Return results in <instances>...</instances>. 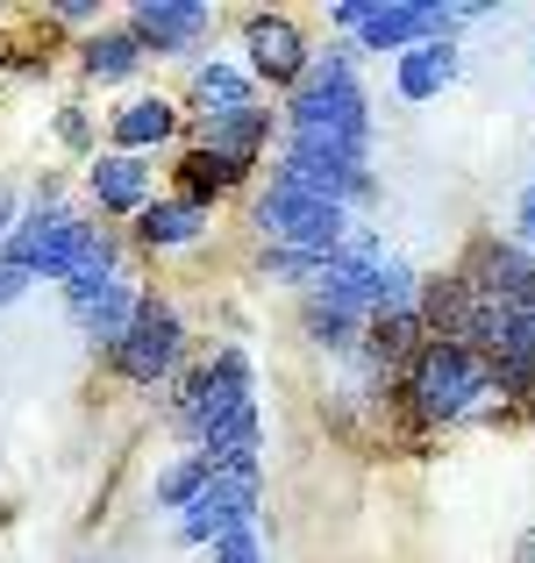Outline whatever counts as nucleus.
<instances>
[{"label": "nucleus", "instance_id": "nucleus-1", "mask_svg": "<svg viewBox=\"0 0 535 563\" xmlns=\"http://www.w3.org/2000/svg\"><path fill=\"white\" fill-rule=\"evenodd\" d=\"M286 129L293 136H336V143L371 151V100L350 71V51H321L315 65H307V79L293 86V100H286Z\"/></svg>", "mask_w": 535, "mask_h": 563}, {"label": "nucleus", "instance_id": "nucleus-2", "mask_svg": "<svg viewBox=\"0 0 535 563\" xmlns=\"http://www.w3.org/2000/svg\"><path fill=\"white\" fill-rule=\"evenodd\" d=\"M250 221H258L272 243H286V250H315V257H336V250L350 243V207H336V200H315V192H301V186H264L258 192V207H250Z\"/></svg>", "mask_w": 535, "mask_h": 563}, {"label": "nucleus", "instance_id": "nucleus-3", "mask_svg": "<svg viewBox=\"0 0 535 563\" xmlns=\"http://www.w3.org/2000/svg\"><path fill=\"white\" fill-rule=\"evenodd\" d=\"M407 385H414V413H422V421H457V413H471L493 393V364L465 343H428L422 357H414Z\"/></svg>", "mask_w": 535, "mask_h": 563}, {"label": "nucleus", "instance_id": "nucleus-4", "mask_svg": "<svg viewBox=\"0 0 535 563\" xmlns=\"http://www.w3.org/2000/svg\"><path fill=\"white\" fill-rule=\"evenodd\" d=\"M364 157H371V151H357V143H336V136H286V157H279L272 179L315 192V200L350 207V200H371Z\"/></svg>", "mask_w": 535, "mask_h": 563}, {"label": "nucleus", "instance_id": "nucleus-5", "mask_svg": "<svg viewBox=\"0 0 535 563\" xmlns=\"http://www.w3.org/2000/svg\"><path fill=\"white\" fill-rule=\"evenodd\" d=\"M250 378H258V372H250V357H243L236 343H229V350H215L200 372H186V378H178V393H172V421H178V435L200 442V428L215 421V413H229V407H243V399H250Z\"/></svg>", "mask_w": 535, "mask_h": 563}, {"label": "nucleus", "instance_id": "nucleus-6", "mask_svg": "<svg viewBox=\"0 0 535 563\" xmlns=\"http://www.w3.org/2000/svg\"><path fill=\"white\" fill-rule=\"evenodd\" d=\"M178 350H186L178 314L157 300V292H143L137 321H129V335L108 350V364H114V378H129V385H165V378L178 372Z\"/></svg>", "mask_w": 535, "mask_h": 563}, {"label": "nucleus", "instance_id": "nucleus-7", "mask_svg": "<svg viewBox=\"0 0 535 563\" xmlns=\"http://www.w3.org/2000/svg\"><path fill=\"white\" fill-rule=\"evenodd\" d=\"M457 29V8H436V0H371L364 29H357V43L364 51H400L407 57L414 43H436Z\"/></svg>", "mask_w": 535, "mask_h": 563}, {"label": "nucleus", "instance_id": "nucleus-8", "mask_svg": "<svg viewBox=\"0 0 535 563\" xmlns=\"http://www.w3.org/2000/svg\"><path fill=\"white\" fill-rule=\"evenodd\" d=\"M236 528H258V478H221L200 493V507L178 514V542H193V550H215L221 536H236Z\"/></svg>", "mask_w": 535, "mask_h": 563}, {"label": "nucleus", "instance_id": "nucleus-9", "mask_svg": "<svg viewBox=\"0 0 535 563\" xmlns=\"http://www.w3.org/2000/svg\"><path fill=\"white\" fill-rule=\"evenodd\" d=\"M243 57H250V71L258 79H272V86H301L307 79V43H301V29L286 22V14H250V29H243Z\"/></svg>", "mask_w": 535, "mask_h": 563}, {"label": "nucleus", "instance_id": "nucleus-10", "mask_svg": "<svg viewBox=\"0 0 535 563\" xmlns=\"http://www.w3.org/2000/svg\"><path fill=\"white\" fill-rule=\"evenodd\" d=\"M207 22H215V14H207L200 0H137V8H129L137 43H143V51H165V57L193 51V43L207 36Z\"/></svg>", "mask_w": 535, "mask_h": 563}, {"label": "nucleus", "instance_id": "nucleus-11", "mask_svg": "<svg viewBox=\"0 0 535 563\" xmlns=\"http://www.w3.org/2000/svg\"><path fill=\"white\" fill-rule=\"evenodd\" d=\"M86 186H94L100 214H143V207H151V157H129V151L94 157V165H86Z\"/></svg>", "mask_w": 535, "mask_h": 563}, {"label": "nucleus", "instance_id": "nucleus-12", "mask_svg": "<svg viewBox=\"0 0 535 563\" xmlns=\"http://www.w3.org/2000/svg\"><path fill=\"white\" fill-rule=\"evenodd\" d=\"M272 143V108H243V114H221V122H207L200 129V151H215V157H229V165H250V157Z\"/></svg>", "mask_w": 535, "mask_h": 563}, {"label": "nucleus", "instance_id": "nucleus-13", "mask_svg": "<svg viewBox=\"0 0 535 563\" xmlns=\"http://www.w3.org/2000/svg\"><path fill=\"white\" fill-rule=\"evenodd\" d=\"M193 108H200L207 122L243 114V108H258V79H250L243 65H200L193 71Z\"/></svg>", "mask_w": 535, "mask_h": 563}, {"label": "nucleus", "instance_id": "nucleus-14", "mask_svg": "<svg viewBox=\"0 0 535 563\" xmlns=\"http://www.w3.org/2000/svg\"><path fill=\"white\" fill-rule=\"evenodd\" d=\"M400 100H436L443 86L457 79V43L450 36H436V43H414L407 57H400Z\"/></svg>", "mask_w": 535, "mask_h": 563}, {"label": "nucleus", "instance_id": "nucleus-15", "mask_svg": "<svg viewBox=\"0 0 535 563\" xmlns=\"http://www.w3.org/2000/svg\"><path fill=\"white\" fill-rule=\"evenodd\" d=\"M172 100H157V93H143V100H122L114 108V151H129V157H143V151H157V143L172 136Z\"/></svg>", "mask_w": 535, "mask_h": 563}, {"label": "nucleus", "instance_id": "nucleus-16", "mask_svg": "<svg viewBox=\"0 0 535 563\" xmlns=\"http://www.w3.org/2000/svg\"><path fill=\"white\" fill-rule=\"evenodd\" d=\"M207 214H215V207H200V200H186V192H178V200H151V207H143L137 229H143V243L172 250V243H193V235L207 229Z\"/></svg>", "mask_w": 535, "mask_h": 563}, {"label": "nucleus", "instance_id": "nucleus-17", "mask_svg": "<svg viewBox=\"0 0 535 563\" xmlns=\"http://www.w3.org/2000/svg\"><path fill=\"white\" fill-rule=\"evenodd\" d=\"M108 286H122V272H114V235H108V229H94V243H86L79 272L65 278V307H72V314H86V307H94Z\"/></svg>", "mask_w": 535, "mask_h": 563}, {"label": "nucleus", "instance_id": "nucleus-18", "mask_svg": "<svg viewBox=\"0 0 535 563\" xmlns=\"http://www.w3.org/2000/svg\"><path fill=\"white\" fill-rule=\"evenodd\" d=\"M137 307H143V292H137V286H108V292H100V300L79 314L86 343H94V350H114V343L129 335V321H137Z\"/></svg>", "mask_w": 535, "mask_h": 563}, {"label": "nucleus", "instance_id": "nucleus-19", "mask_svg": "<svg viewBox=\"0 0 535 563\" xmlns=\"http://www.w3.org/2000/svg\"><path fill=\"white\" fill-rule=\"evenodd\" d=\"M94 229L100 221H86V214H65L51 229V243L36 250V278H57V286H65L72 272H79V257H86V243H94Z\"/></svg>", "mask_w": 535, "mask_h": 563}, {"label": "nucleus", "instance_id": "nucleus-20", "mask_svg": "<svg viewBox=\"0 0 535 563\" xmlns=\"http://www.w3.org/2000/svg\"><path fill=\"white\" fill-rule=\"evenodd\" d=\"M207 485H215V464H207L200 450H186L178 464H165V471H157V507H165V514H193V507H200V493H207Z\"/></svg>", "mask_w": 535, "mask_h": 563}, {"label": "nucleus", "instance_id": "nucleus-21", "mask_svg": "<svg viewBox=\"0 0 535 563\" xmlns=\"http://www.w3.org/2000/svg\"><path fill=\"white\" fill-rule=\"evenodd\" d=\"M79 57H86L94 79H129L143 65V43H137V29H100V36H86Z\"/></svg>", "mask_w": 535, "mask_h": 563}, {"label": "nucleus", "instance_id": "nucleus-22", "mask_svg": "<svg viewBox=\"0 0 535 563\" xmlns=\"http://www.w3.org/2000/svg\"><path fill=\"white\" fill-rule=\"evenodd\" d=\"M258 278H272V286H301V292H315L321 278H329V257H315V250H286V243H272L258 257Z\"/></svg>", "mask_w": 535, "mask_h": 563}, {"label": "nucleus", "instance_id": "nucleus-23", "mask_svg": "<svg viewBox=\"0 0 535 563\" xmlns=\"http://www.w3.org/2000/svg\"><path fill=\"white\" fill-rule=\"evenodd\" d=\"M243 172H250V165H229V157H215V151H193V157H186V200L215 207V192H229Z\"/></svg>", "mask_w": 535, "mask_h": 563}, {"label": "nucleus", "instance_id": "nucleus-24", "mask_svg": "<svg viewBox=\"0 0 535 563\" xmlns=\"http://www.w3.org/2000/svg\"><path fill=\"white\" fill-rule=\"evenodd\" d=\"M357 321H364V314H350V307L307 292V335H315L321 350H350V343H357Z\"/></svg>", "mask_w": 535, "mask_h": 563}, {"label": "nucleus", "instance_id": "nucleus-25", "mask_svg": "<svg viewBox=\"0 0 535 563\" xmlns=\"http://www.w3.org/2000/svg\"><path fill=\"white\" fill-rule=\"evenodd\" d=\"M364 343H371V357H379V364H400L414 343H422V314H371Z\"/></svg>", "mask_w": 535, "mask_h": 563}, {"label": "nucleus", "instance_id": "nucleus-26", "mask_svg": "<svg viewBox=\"0 0 535 563\" xmlns=\"http://www.w3.org/2000/svg\"><path fill=\"white\" fill-rule=\"evenodd\" d=\"M215 563H272V556H264V528H236V536H221Z\"/></svg>", "mask_w": 535, "mask_h": 563}, {"label": "nucleus", "instance_id": "nucleus-27", "mask_svg": "<svg viewBox=\"0 0 535 563\" xmlns=\"http://www.w3.org/2000/svg\"><path fill=\"white\" fill-rule=\"evenodd\" d=\"M29 286H36V272H22V264H8V257H0V307H14Z\"/></svg>", "mask_w": 535, "mask_h": 563}, {"label": "nucleus", "instance_id": "nucleus-28", "mask_svg": "<svg viewBox=\"0 0 535 563\" xmlns=\"http://www.w3.org/2000/svg\"><path fill=\"white\" fill-rule=\"evenodd\" d=\"M57 136H65L72 151H86V143H94V129H86V114H79V108H65V114H57Z\"/></svg>", "mask_w": 535, "mask_h": 563}, {"label": "nucleus", "instance_id": "nucleus-29", "mask_svg": "<svg viewBox=\"0 0 535 563\" xmlns=\"http://www.w3.org/2000/svg\"><path fill=\"white\" fill-rule=\"evenodd\" d=\"M14 221H22V214H14V192H8V186H0V250H8V235H14Z\"/></svg>", "mask_w": 535, "mask_h": 563}, {"label": "nucleus", "instance_id": "nucleus-30", "mask_svg": "<svg viewBox=\"0 0 535 563\" xmlns=\"http://www.w3.org/2000/svg\"><path fill=\"white\" fill-rule=\"evenodd\" d=\"M514 214H522V235H535V186L522 192V207H514Z\"/></svg>", "mask_w": 535, "mask_h": 563}]
</instances>
